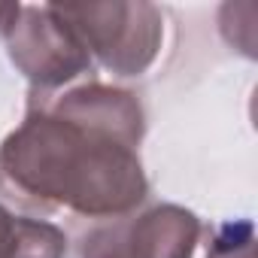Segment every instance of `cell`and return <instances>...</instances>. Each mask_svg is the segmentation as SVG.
<instances>
[{
  "label": "cell",
  "mask_w": 258,
  "mask_h": 258,
  "mask_svg": "<svg viewBox=\"0 0 258 258\" xmlns=\"http://www.w3.org/2000/svg\"><path fill=\"white\" fill-rule=\"evenodd\" d=\"M146 198L134 143L28 94L22 124L0 143V204L31 219L70 213L94 225L137 213Z\"/></svg>",
  "instance_id": "obj_1"
},
{
  "label": "cell",
  "mask_w": 258,
  "mask_h": 258,
  "mask_svg": "<svg viewBox=\"0 0 258 258\" xmlns=\"http://www.w3.org/2000/svg\"><path fill=\"white\" fill-rule=\"evenodd\" d=\"M61 19L79 34L91 61L121 79L143 76L164 43V16L146 0L55 4Z\"/></svg>",
  "instance_id": "obj_2"
},
{
  "label": "cell",
  "mask_w": 258,
  "mask_h": 258,
  "mask_svg": "<svg viewBox=\"0 0 258 258\" xmlns=\"http://www.w3.org/2000/svg\"><path fill=\"white\" fill-rule=\"evenodd\" d=\"M4 40L10 64L31 82V91H61L94 67L85 43L61 19L55 4H22Z\"/></svg>",
  "instance_id": "obj_3"
},
{
  "label": "cell",
  "mask_w": 258,
  "mask_h": 258,
  "mask_svg": "<svg viewBox=\"0 0 258 258\" xmlns=\"http://www.w3.org/2000/svg\"><path fill=\"white\" fill-rule=\"evenodd\" d=\"M204 222L179 204H152L140 213L94 222L79 243L103 246L121 258H195Z\"/></svg>",
  "instance_id": "obj_4"
},
{
  "label": "cell",
  "mask_w": 258,
  "mask_h": 258,
  "mask_svg": "<svg viewBox=\"0 0 258 258\" xmlns=\"http://www.w3.org/2000/svg\"><path fill=\"white\" fill-rule=\"evenodd\" d=\"M67 234L49 219H31L0 204V258H64Z\"/></svg>",
  "instance_id": "obj_5"
},
{
  "label": "cell",
  "mask_w": 258,
  "mask_h": 258,
  "mask_svg": "<svg viewBox=\"0 0 258 258\" xmlns=\"http://www.w3.org/2000/svg\"><path fill=\"white\" fill-rule=\"evenodd\" d=\"M207 258H255L252 219L219 222L207 231Z\"/></svg>",
  "instance_id": "obj_6"
},
{
  "label": "cell",
  "mask_w": 258,
  "mask_h": 258,
  "mask_svg": "<svg viewBox=\"0 0 258 258\" xmlns=\"http://www.w3.org/2000/svg\"><path fill=\"white\" fill-rule=\"evenodd\" d=\"M19 7H22V4H0V37H4V34H7V28L16 22Z\"/></svg>",
  "instance_id": "obj_7"
},
{
  "label": "cell",
  "mask_w": 258,
  "mask_h": 258,
  "mask_svg": "<svg viewBox=\"0 0 258 258\" xmlns=\"http://www.w3.org/2000/svg\"><path fill=\"white\" fill-rule=\"evenodd\" d=\"M79 255H82V258H121V255H118V252H112V249L88 246V243H79Z\"/></svg>",
  "instance_id": "obj_8"
}]
</instances>
